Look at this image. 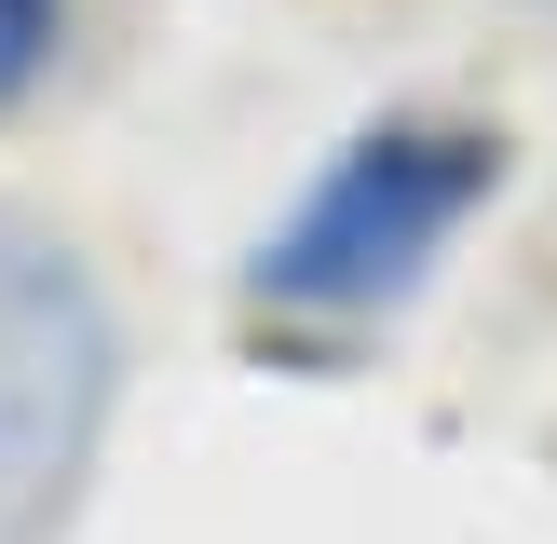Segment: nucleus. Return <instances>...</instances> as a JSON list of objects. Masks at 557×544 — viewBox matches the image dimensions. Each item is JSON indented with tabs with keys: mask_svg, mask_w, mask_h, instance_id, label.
I'll use <instances>...</instances> for the list:
<instances>
[{
	"mask_svg": "<svg viewBox=\"0 0 557 544\" xmlns=\"http://www.w3.org/2000/svg\"><path fill=\"white\" fill-rule=\"evenodd\" d=\"M123 408V313L41 205H0V544H54Z\"/></svg>",
	"mask_w": 557,
	"mask_h": 544,
	"instance_id": "f03ea898",
	"label": "nucleus"
},
{
	"mask_svg": "<svg viewBox=\"0 0 557 544\" xmlns=\"http://www.w3.org/2000/svg\"><path fill=\"white\" fill-rule=\"evenodd\" d=\"M54 41H69V0H0V109L54 69Z\"/></svg>",
	"mask_w": 557,
	"mask_h": 544,
	"instance_id": "7ed1b4c3",
	"label": "nucleus"
},
{
	"mask_svg": "<svg viewBox=\"0 0 557 544\" xmlns=\"http://www.w3.org/2000/svg\"><path fill=\"white\" fill-rule=\"evenodd\" d=\"M504 190V136L490 123H435V109H395V123L341 136L313 190L259 232L245 259V299L286 326H381L395 299H422V272L449 259V232Z\"/></svg>",
	"mask_w": 557,
	"mask_h": 544,
	"instance_id": "f257e3e1",
	"label": "nucleus"
}]
</instances>
